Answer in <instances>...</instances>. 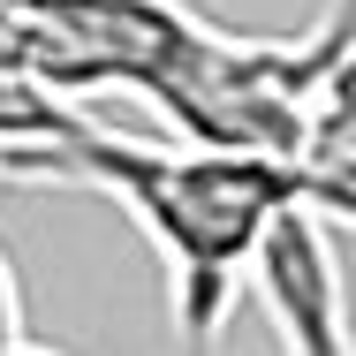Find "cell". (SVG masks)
<instances>
[{
    "label": "cell",
    "instance_id": "1",
    "mask_svg": "<svg viewBox=\"0 0 356 356\" xmlns=\"http://www.w3.org/2000/svg\"><path fill=\"white\" fill-rule=\"evenodd\" d=\"M61 167L106 190L144 227V243L167 266V311L182 349L205 356L250 281V258L266 227L288 205H311L303 175L281 159H243V152H197V144H137L99 129L91 114L61 144Z\"/></svg>",
    "mask_w": 356,
    "mask_h": 356
},
{
    "label": "cell",
    "instance_id": "5",
    "mask_svg": "<svg viewBox=\"0 0 356 356\" xmlns=\"http://www.w3.org/2000/svg\"><path fill=\"white\" fill-rule=\"evenodd\" d=\"M0 356H61V349H46V341H15V349H0Z\"/></svg>",
    "mask_w": 356,
    "mask_h": 356
},
{
    "label": "cell",
    "instance_id": "2",
    "mask_svg": "<svg viewBox=\"0 0 356 356\" xmlns=\"http://www.w3.org/2000/svg\"><path fill=\"white\" fill-rule=\"evenodd\" d=\"M281 356H349V311H341V250H334V227L311 213V205H288L258 258H250V281Z\"/></svg>",
    "mask_w": 356,
    "mask_h": 356
},
{
    "label": "cell",
    "instance_id": "4",
    "mask_svg": "<svg viewBox=\"0 0 356 356\" xmlns=\"http://www.w3.org/2000/svg\"><path fill=\"white\" fill-rule=\"evenodd\" d=\"M0 175H54L46 159H23V152H0Z\"/></svg>",
    "mask_w": 356,
    "mask_h": 356
},
{
    "label": "cell",
    "instance_id": "3",
    "mask_svg": "<svg viewBox=\"0 0 356 356\" xmlns=\"http://www.w3.org/2000/svg\"><path fill=\"white\" fill-rule=\"evenodd\" d=\"M15 341H31V334H23V281H15L8 243H0V349H15Z\"/></svg>",
    "mask_w": 356,
    "mask_h": 356
}]
</instances>
